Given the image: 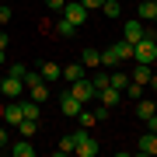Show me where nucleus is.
<instances>
[{"label":"nucleus","instance_id":"obj_1","mask_svg":"<svg viewBox=\"0 0 157 157\" xmlns=\"http://www.w3.org/2000/svg\"><path fill=\"white\" fill-rule=\"evenodd\" d=\"M133 63H147V67L157 63V42H154V35H143L140 42H133Z\"/></svg>","mask_w":157,"mask_h":157},{"label":"nucleus","instance_id":"obj_2","mask_svg":"<svg viewBox=\"0 0 157 157\" xmlns=\"http://www.w3.org/2000/svg\"><path fill=\"white\" fill-rule=\"evenodd\" d=\"M73 154H77V157H94V154H98V140H94V136H87L84 126L73 133Z\"/></svg>","mask_w":157,"mask_h":157},{"label":"nucleus","instance_id":"obj_3","mask_svg":"<svg viewBox=\"0 0 157 157\" xmlns=\"http://www.w3.org/2000/svg\"><path fill=\"white\" fill-rule=\"evenodd\" d=\"M70 94L77 98L80 105H87V101H91V98L98 94V87L91 84V80H84V77H80V80H73V84H70Z\"/></svg>","mask_w":157,"mask_h":157},{"label":"nucleus","instance_id":"obj_4","mask_svg":"<svg viewBox=\"0 0 157 157\" xmlns=\"http://www.w3.org/2000/svg\"><path fill=\"white\" fill-rule=\"evenodd\" d=\"M59 14L67 17V21H73L77 28L87 21V7H84V4H63V11H59Z\"/></svg>","mask_w":157,"mask_h":157},{"label":"nucleus","instance_id":"obj_5","mask_svg":"<svg viewBox=\"0 0 157 157\" xmlns=\"http://www.w3.org/2000/svg\"><path fill=\"white\" fill-rule=\"evenodd\" d=\"M143 35H147V32H143V21H140V17H129V21L122 25V39H126V42H140Z\"/></svg>","mask_w":157,"mask_h":157},{"label":"nucleus","instance_id":"obj_6","mask_svg":"<svg viewBox=\"0 0 157 157\" xmlns=\"http://www.w3.org/2000/svg\"><path fill=\"white\" fill-rule=\"evenodd\" d=\"M0 119H4L7 126H17L25 119V112H21V101L17 98H11V105H4V112H0Z\"/></svg>","mask_w":157,"mask_h":157},{"label":"nucleus","instance_id":"obj_7","mask_svg":"<svg viewBox=\"0 0 157 157\" xmlns=\"http://www.w3.org/2000/svg\"><path fill=\"white\" fill-rule=\"evenodd\" d=\"M0 87H4V98H21V91H25V80H17L7 73L4 80H0Z\"/></svg>","mask_w":157,"mask_h":157},{"label":"nucleus","instance_id":"obj_8","mask_svg":"<svg viewBox=\"0 0 157 157\" xmlns=\"http://www.w3.org/2000/svg\"><path fill=\"white\" fill-rule=\"evenodd\" d=\"M98 94H101V105H105V108H115L119 101H122V91H119V87H112V84H108V87H101Z\"/></svg>","mask_w":157,"mask_h":157},{"label":"nucleus","instance_id":"obj_9","mask_svg":"<svg viewBox=\"0 0 157 157\" xmlns=\"http://www.w3.org/2000/svg\"><path fill=\"white\" fill-rule=\"evenodd\" d=\"M59 108H63V115H73V119H77V112H80L84 105H80V101L70 94V91H63V98H59Z\"/></svg>","mask_w":157,"mask_h":157},{"label":"nucleus","instance_id":"obj_10","mask_svg":"<svg viewBox=\"0 0 157 157\" xmlns=\"http://www.w3.org/2000/svg\"><path fill=\"white\" fill-rule=\"evenodd\" d=\"M112 52L119 56V63H133V42L119 39V42H112Z\"/></svg>","mask_w":157,"mask_h":157},{"label":"nucleus","instance_id":"obj_11","mask_svg":"<svg viewBox=\"0 0 157 157\" xmlns=\"http://www.w3.org/2000/svg\"><path fill=\"white\" fill-rule=\"evenodd\" d=\"M136 150L140 154H157V133H143L140 143H136Z\"/></svg>","mask_w":157,"mask_h":157},{"label":"nucleus","instance_id":"obj_12","mask_svg":"<svg viewBox=\"0 0 157 157\" xmlns=\"http://www.w3.org/2000/svg\"><path fill=\"white\" fill-rule=\"evenodd\" d=\"M150 77H154V70L150 67H147V63H136V67H133V80H136V84H150Z\"/></svg>","mask_w":157,"mask_h":157},{"label":"nucleus","instance_id":"obj_13","mask_svg":"<svg viewBox=\"0 0 157 157\" xmlns=\"http://www.w3.org/2000/svg\"><path fill=\"white\" fill-rule=\"evenodd\" d=\"M39 73H42V80H45V84H49V80H59V77H63V67H56V63H42Z\"/></svg>","mask_w":157,"mask_h":157},{"label":"nucleus","instance_id":"obj_14","mask_svg":"<svg viewBox=\"0 0 157 157\" xmlns=\"http://www.w3.org/2000/svg\"><path fill=\"white\" fill-rule=\"evenodd\" d=\"M21 112H25V119H35L39 122V115H42V105L35 98H28V101H21Z\"/></svg>","mask_w":157,"mask_h":157},{"label":"nucleus","instance_id":"obj_15","mask_svg":"<svg viewBox=\"0 0 157 157\" xmlns=\"http://www.w3.org/2000/svg\"><path fill=\"white\" fill-rule=\"evenodd\" d=\"M154 112H157V105H154V101H147V98L136 101V119H150Z\"/></svg>","mask_w":157,"mask_h":157},{"label":"nucleus","instance_id":"obj_16","mask_svg":"<svg viewBox=\"0 0 157 157\" xmlns=\"http://www.w3.org/2000/svg\"><path fill=\"white\" fill-rule=\"evenodd\" d=\"M11 154H14V157H32V154H35V147L28 143V136H25V140H17V143L11 147Z\"/></svg>","mask_w":157,"mask_h":157},{"label":"nucleus","instance_id":"obj_17","mask_svg":"<svg viewBox=\"0 0 157 157\" xmlns=\"http://www.w3.org/2000/svg\"><path fill=\"white\" fill-rule=\"evenodd\" d=\"M140 21H157V4L154 0H143L140 4Z\"/></svg>","mask_w":157,"mask_h":157},{"label":"nucleus","instance_id":"obj_18","mask_svg":"<svg viewBox=\"0 0 157 157\" xmlns=\"http://www.w3.org/2000/svg\"><path fill=\"white\" fill-rule=\"evenodd\" d=\"M63 77H67L70 84L80 80V77H84V63H70V67H63Z\"/></svg>","mask_w":157,"mask_h":157},{"label":"nucleus","instance_id":"obj_19","mask_svg":"<svg viewBox=\"0 0 157 157\" xmlns=\"http://www.w3.org/2000/svg\"><path fill=\"white\" fill-rule=\"evenodd\" d=\"M28 98H35V101H39V105H42V101L49 98V84H45V80H42V84H35V87H28Z\"/></svg>","mask_w":157,"mask_h":157},{"label":"nucleus","instance_id":"obj_20","mask_svg":"<svg viewBox=\"0 0 157 157\" xmlns=\"http://www.w3.org/2000/svg\"><path fill=\"white\" fill-rule=\"evenodd\" d=\"M101 14L105 17H119L122 14V4H119V0H105V4H101Z\"/></svg>","mask_w":157,"mask_h":157},{"label":"nucleus","instance_id":"obj_21","mask_svg":"<svg viewBox=\"0 0 157 157\" xmlns=\"http://www.w3.org/2000/svg\"><path fill=\"white\" fill-rule=\"evenodd\" d=\"M143 91H147L143 84H136V80H129V84H126V91H122V94H126V98H133V101H140V98H143Z\"/></svg>","mask_w":157,"mask_h":157},{"label":"nucleus","instance_id":"obj_22","mask_svg":"<svg viewBox=\"0 0 157 157\" xmlns=\"http://www.w3.org/2000/svg\"><path fill=\"white\" fill-rule=\"evenodd\" d=\"M17 129H21V136H35V129H39V122H35V119H21V122H17Z\"/></svg>","mask_w":157,"mask_h":157},{"label":"nucleus","instance_id":"obj_23","mask_svg":"<svg viewBox=\"0 0 157 157\" xmlns=\"http://www.w3.org/2000/svg\"><path fill=\"white\" fill-rule=\"evenodd\" d=\"M73 32H77V25H73V21H67V17H59V21H56V35L67 39V35H73Z\"/></svg>","mask_w":157,"mask_h":157},{"label":"nucleus","instance_id":"obj_24","mask_svg":"<svg viewBox=\"0 0 157 157\" xmlns=\"http://www.w3.org/2000/svg\"><path fill=\"white\" fill-rule=\"evenodd\" d=\"M80 63H84V67H101V52L98 49H84V59Z\"/></svg>","mask_w":157,"mask_h":157},{"label":"nucleus","instance_id":"obj_25","mask_svg":"<svg viewBox=\"0 0 157 157\" xmlns=\"http://www.w3.org/2000/svg\"><path fill=\"white\" fill-rule=\"evenodd\" d=\"M108 84H112V87H119V91H126L129 77H126V73H115V70H112V77H108Z\"/></svg>","mask_w":157,"mask_h":157},{"label":"nucleus","instance_id":"obj_26","mask_svg":"<svg viewBox=\"0 0 157 157\" xmlns=\"http://www.w3.org/2000/svg\"><path fill=\"white\" fill-rule=\"evenodd\" d=\"M77 122H80V126L87 129V126H94L98 119H94V112H87V108H80V112H77Z\"/></svg>","mask_w":157,"mask_h":157},{"label":"nucleus","instance_id":"obj_27","mask_svg":"<svg viewBox=\"0 0 157 157\" xmlns=\"http://www.w3.org/2000/svg\"><path fill=\"white\" fill-rule=\"evenodd\" d=\"M56 154H73V133H70V136H63V140H59Z\"/></svg>","mask_w":157,"mask_h":157},{"label":"nucleus","instance_id":"obj_28","mask_svg":"<svg viewBox=\"0 0 157 157\" xmlns=\"http://www.w3.org/2000/svg\"><path fill=\"white\" fill-rule=\"evenodd\" d=\"M115 63H119V56H115L112 49H105V52H101V67H115Z\"/></svg>","mask_w":157,"mask_h":157},{"label":"nucleus","instance_id":"obj_29","mask_svg":"<svg viewBox=\"0 0 157 157\" xmlns=\"http://www.w3.org/2000/svg\"><path fill=\"white\" fill-rule=\"evenodd\" d=\"M25 73H28V67H25V63H11V77L25 80Z\"/></svg>","mask_w":157,"mask_h":157},{"label":"nucleus","instance_id":"obj_30","mask_svg":"<svg viewBox=\"0 0 157 157\" xmlns=\"http://www.w3.org/2000/svg\"><path fill=\"white\" fill-rule=\"evenodd\" d=\"M91 84H94L98 91H101V87H108V73H98V77H94V80H91Z\"/></svg>","mask_w":157,"mask_h":157},{"label":"nucleus","instance_id":"obj_31","mask_svg":"<svg viewBox=\"0 0 157 157\" xmlns=\"http://www.w3.org/2000/svg\"><path fill=\"white\" fill-rule=\"evenodd\" d=\"M143 122H147V133H157V112H154L150 119H143Z\"/></svg>","mask_w":157,"mask_h":157},{"label":"nucleus","instance_id":"obj_32","mask_svg":"<svg viewBox=\"0 0 157 157\" xmlns=\"http://www.w3.org/2000/svg\"><path fill=\"white\" fill-rule=\"evenodd\" d=\"M63 4L67 0H45V7H52V11H63Z\"/></svg>","mask_w":157,"mask_h":157},{"label":"nucleus","instance_id":"obj_33","mask_svg":"<svg viewBox=\"0 0 157 157\" xmlns=\"http://www.w3.org/2000/svg\"><path fill=\"white\" fill-rule=\"evenodd\" d=\"M80 4H84L87 11H91V7H101V4H105V0H80Z\"/></svg>","mask_w":157,"mask_h":157},{"label":"nucleus","instance_id":"obj_34","mask_svg":"<svg viewBox=\"0 0 157 157\" xmlns=\"http://www.w3.org/2000/svg\"><path fill=\"white\" fill-rule=\"evenodd\" d=\"M0 49H7V35L4 32H0Z\"/></svg>","mask_w":157,"mask_h":157},{"label":"nucleus","instance_id":"obj_35","mask_svg":"<svg viewBox=\"0 0 157 157\" xmlns=\"http://www.w3.org/2000/svg\"><path fill=\"white\" fill-rule=\"evenodd\" d=\"M0 147H7V133H4V129H0Z\"/></svg>","mask_w":157,"mask_h":157},{"label":"nucleus","instance_id":"obj_36","mask_svg":"<svg viewBox=\"0 0 157 157\" xmlns=\"http://www.w3.org/2000/svg\"><path fill=\"white\" fill-rule=\"evenodd\" d=\"M147 87H154V91H157V73H154V77H150V84H147Z\"/></svg>","mask_w":157,"mask_h":157},{"label":"nucleus","instance_id":"obj_37","mask_svg":"<svg viewBox=\"0 0 157 157\" xmlns=\"http://www.w3.org/2000/svg\"><path fill=\"white\" fill-rule=\"evenodd\" d=\"M0 63H7V59H4V49H0Z\"/></svg>","mask_w":157,"mask_h":157},{"label":"nucleus","instance_id":"obj_38","mask_svg":"<svg viewBox=\"0 0 157 157\" xmlns=\"http://www.w3.org/2000/svg\"><path fill=\"white\" fill-rule=\"evenodd\" d=\"M0 94H4V87H0Z\"/></svg>","mask_w":157,"mask_h":157},{"label":"nucleus","instance_id":"obj_39","mask_svg":"<svg viewBox=\"0 0 157 157\" xmlns=\"http://www.w3.org/2000/svg\"><path fill=\"white\" fill-rule=\"evenodd\" d=\"M154 4H157V0H154Z\"/></svg>","mask_w":157,"mask_h":157},{"label":"nucleus","instance_id":"obj_40","mask_svg":"<svg viewBox=\"0 0 157 157\" xmlns=\"http://www.w3.org/2000/svg\"><path fill=\"white\" fill-rule=\"evenodd\" d=\"M154 42H157V39H154Z\"/></svg>","mask_w":157,"mask_h":157}]
</instances>
